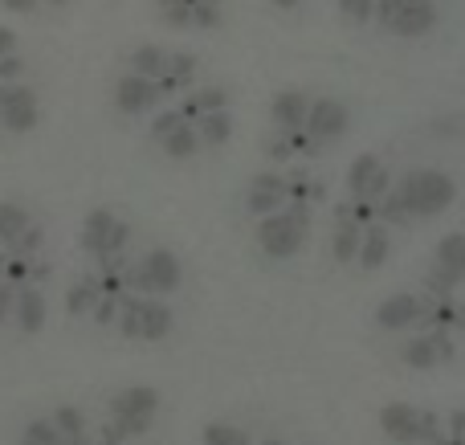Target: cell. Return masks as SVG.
I'll return each mask as SVG.
<instances>
[{"mask_svg": "<svg viewBox=\"0 0 465 445\" xmlns=\"http://www.w3.org/2000/svg\"><path fill=\"white\" fill-rule=\"evenodd\" d=\"M0 82H25V49L13 29L0 25Z\"/></svg>", "mask_w": 465, "mask_h": 445, "instance_id": "21", "label": "cell"}, {"mask_svg": "<svg viewBox=\"0 0 465 445\" xmlns=\"http://www.w3.org/2000/svg\"><path fill=\"white\" fill-rule=\"evenodd\" d=\"M103 299V286H98V274H82L78 282L65 291V311H70L74 319H82V315H90L94 311V302Z\"/></svg>", "mask_w": 465, "mask_h": 445, "instance_id": "22", "label": "cell"}, {"mask_svg": "<svg viewBox=\"0 0 465 445\" xmlns=\"http://www.w3.org/2000/svg\"><path fill=\"white\" fill-rule=\"evenodd\" d=\"M13 319H16V327H21L25 335H37L41 327H45V294H41V286H33V282L16 286Z\"/></svg>", "mask_w": 465, "mask_h": 445, "instance_id": "16", "label": "cell"}, {"mask_svg": "<svg viewBox=\"0 0 465 445\" xmlns=\"http://www.w3.org/2000/svg\"><path fill=\"white\" fill-rule=\"evenodd\" d=\"M193 127H196V135H201V147H221V143H229V135H232V114H229V106L225 111H204L193 119Z\"/></svg>", "mask_w": 465, "mask_h": 445, "instance_id": "20", "label": "cell"}, {"mask_svg": "<svg viewBox=\"0 0 465 445\" xmlns=\"http://www.w3.org/2000/svg\"><path fill=\"white\" fill-rule=\"evenodd\" d=\"M265 155H270V160H278V163L294 160V143H290V135H286V131H278V127H273L270 135H265Z\"/></svg>", "mask_w": 465, "mask_h": 445, "instance_id": "30", "label": "cell"}, {"mask_svg": "<svg viewBox=\"0 0 465 445\" xmlns=\"http://www.w3.org/2000/svg\"><path fill=\"white\" fill-rule=\"evenodd\" d=\"M306 229H311V204L290 201L286 209H278V213H270V217L257 221V245H262L265 258L286 262L302 250Z\"/></svg>", "mask_w": 465, "mask_h": 445, "instance_id": "2", "label": "cell"}, {"mask_svg": "<svg viewBox=\"0 0 465 445\" xmlns=\"http://www.w3.org/2000/svg\"><path fill=\"white\" fill-rule=\"evenodd\" d=\"M204 445H249V438L237 430V425L217 421V425H209V430H204Z\"/></svg>", "mask_w": 465, "mask_h": 445, "instance_id": "29", "label": "cell"}, {"mask_svg": "<svg viewBox=\"0 0 465 445\" xmlns=\"http://www.w3.org/2000/svg\"><path fill=\"white\" fill-rule=\"evenodd\" d=\"M360 237H363V225L351 217V209H347V204H339L335 237H331V253H335L339 266H343V262H355V253H360Z\"/></svg>", "mask_w": 465, "mask_h": 445, "instance_id": "17", "label": "cell"}, {"mask_svg": "<svg viewBox=\"0 0 465 445\" xmlns=\"http://www.w3.org/2000/svg\"><path fill=\"white\" fill-rule=\"evenodd\" d=\"M450 433H453V441H465V409H458L450 417Z\"/></svg>", "mask_w": 465, "mask_h": 445, "instance_id": "33", "label": "cell"}, {"mask_svg": "<svg viewBox=\"0 0 465 445\" xmlns=\"http://www.w3.org/2000/svg\"><path fill=\"white\" fill-rule=\"evenodd\" d=\"M201 5L204 0H155V13H160V21L172 25V29H193V13Z\"/></svg>", "mask_w": 465, "mask_h": 445, "instance_id": "25", "label": "cell"}, {"mask_svg": "<svg viewBox=\"0 0 465 445\" xmlns=\"http://www.w3.org/2000/svg\"><path fill=\"white\" fill-rule=\"evenodd\" d=\"M339 16L351 25H371L376 21V0H339Z\"/></svg>", "mask_w": 465, "mask_h": 445, "instance_id": "27", "label": "cell"}, {"mask_svg": "<svg viewBox=\"0 0 465 445\" xmlns=\"http://www.w3.org/2000/svg\"><path fill=\"white\" fill-rule=\"evenodd\" d=\"M41 123V98L25 82H0V131L25 135Z\"/></svg>", "mask_w": 465, "mask_h": 445, "instance_id": "10", "label": "cell"}, {"mask_svg": "<svg viewBox=\"0 0 465 445\" xmlns=\"http://www.w3.org/2000/svg\"><path fill=\"white\" fill-rule=\"evenodd\" d=\"M461 315H465V302H461Z\"/></svg>", "mask_w": 465, "mask_h": 445, "instance_id": "39", "label": "cell"}, {"mask_svg": "<svg viewBox=\"0 0 465 445\" xmlns=\"http://www.w3.org/2000/svg\"><path fill=\"white\" fill-rule=\"evenodd\" d=\"M380 430L401 445H445V430L437 413H425V409L404 405V400L380 409Z\"/></svg>", "mask_w": 465, "mask_h": 445, "instance_id": "5", "label": "cell"}, {"mask_svg": "<svg viewBox=\"0 0 465 445\" xmlns=\"http://www.w3.org/2000/svg\"><path fill=\"white\" fill-rule=\"evenodd\" d=\"M5 258H8V253H5V250H0V266H5Z\"/></svg>", "mask_w": 465, "mask_h": 445, "instance_id": "35", "label": "cell"}, {"mask_svg": "<svg viewBox=\"0 0 465 445\" xmlns=\"http://www.w3.org/2000/svg\"><path fill=\"white\" fill-rule=\"evenodd\" d=\"M392 193L401 196L409 217H437V213H445L453 204L458 184H453V176H445L437 168H412L396 180Z\"/></svg>", "mask_w": 465, "mask_h": 445, "instance_id": "1", "label": "cell"}, {"mask_svg": "<svg viewBox=\"0 0 465 445\" xmlns=\"http://www.w3.org/2000/svg\"><path fill=\"white\" fill-rule=\"evenodd\" d=\"M388 250H392V237H388V225L384 221H371V225H363V237H360V253H355V262H360L363 270H380L388 262Z\"/></svg>", "mask_w": 465, "mask_h": 445, "instance_id": "18", "label": "cell"}, {"mask_svg": "<svg viewBox=\"0 0 465 445\" xmlns=\"http://www.w3.org/2000/svg\"><path fill=\"white\" fill-rule=\"evenodd\" d=\"M49 421H54V430L62 433L65 445H82V441H86V421H82V413L74 405H57Z\"/></svg>", "mask_w": 465, "mask_h": 445, "instance_id": "24", "label": "cell"}, {"mask_svg": "<svg viewBox=\"0 0 465 445\" xmlns=\"http://www.w3.org/2000/svg\"><path fill=\"white\" fill-rule=\"evenodd\" d=\"M155 409H160V392L147 389V384H135V389L119 392V397L111 400V433L106 438L119 441V438H139V433H147V425H152Z\"/></svg>", "mask_w": 465, "mask_h": 445, "instance_id": "7", "label": "cell"}, {"mask_svg": "<svg viewBox=\"0 0 465 445\" xmlns=\"http://www.w3.org/2000/svg\"><path fill=\"white\" fill-rule=\"evenodd\" d=\"M401 360L409 368H417V372H429V368L450 364V360H453V340L445 335V327L425 331V335H412V340H404Z\"/></svg>", "mask_w": 465, "mask_h": 445, "instance_id": "13", "label": "cell"}, {"mask_svg": "<svg viewBox=\"0 0 465 445\" xmlns=\"http://www.w3.org/2000/svg\"><path fill=\"white\" fill-rule=\"evenodd\" d=\"M290 204V184L286 176H278V172H257L253 180H249V193H245V209L253 213L257 221L270 217V213L286 209Z\"/></svg>", "mask_w": 465, "mask_h": 445, "instance_id": "14", "label": "cell"}, {"mask_svg": "<svg viewBox=\"0 0 465 445\" xmlns=\"http://www.w3.org/2000/svg\"><path fill=\"white\" fill-rule=\"evenodd\" d=\"M347 123H351V114H347V106L339 103V98H311V111H306L302 131L319 147H327V143H335V139L347 135Z\"/></svg>", "mask_w": 465, "mask_h": 445, "instance_id": "12", "label": "cell"}, {"mask_svg": "<svg viewBox=\"0 0 465 445\" xmlns=\"http://www.w3.org/2000/svg\"><path fill=\"white\" fill-rule=\"evenodd\" d=\"M180 278H184V270L172 250H147L139 262L123 266V286L135 294H155V299L180 291Z\"/></svg>", "mask_w": 465, "mask_h": 445, "instance_id": "4", "label": "cell"}, {"mask_svg": "<svg viewBox=\"0 0 465 445\" xmlns=\"http://www.w3.org/2000/svg\"><path fill=\"white\" fill-rule=\"evenodd\" d=\"M33 225H37V221L29 217V209H25V204L0 201V250H5V253H13L16 242H21Z\"/></svg>", "mask_w": 465, "mask_h": 445, "instance_id": "19", "label": "cell"}, {"mask_svg": "<svg viewBox=\"0 0 465 445\" xmlns=\"http://www.w3.org/2000/svg\"><path fill=\"white\" fill-rule=\"evenodd\" d=\"M376 21L392 37H425L437 25L433 0H376Z\"/></svg>", "mask_w": 465, "mask_h": 445, "instance_id": "8", "label": "cell"}, {"mask_svg": "<svg viewBox=\"0 0 465 445\" xmlns=\"http://www.w3.org/2000/svg\"><path fill=\"white\" fill-rule=\"evenodd\" d=\"M465 282V233H450L437 242L433 266L425 274V291L433 299H450L453 291Z\"/></svg>", "mask_w": 465, "mask_h": 445, "instance_id": "9", "label": "cell"}, {"mask_svg": "<svg viewBox=\"0 0 465 445\" xmlns=\"http://www.w3.org/2000/svg\"><path fill=\"white\" fill-rule=\"evenodd\" d=\"M172 323H176L172 307L163 299H155V294H135V291L119 294V319H114V327L127 340H163L172 331Z\"/></svg>", "mask_w": 465, "mask_h": 445, "instance_id": "3", "label": "cell"}, {"mask_svg": "<svg viewBox=\"0 0 465 445\" xmlns=\"http://www.w3.org/2000/svg\"><path fill=\"white\" fill-rule=\"evenodd\" d=\"M433 302H425L420 294H388L376 311V327L380 331H409V327H425L433 323Z\"/></svg>", "mask_w": 465, "mask_h": 445, "instance_id": "11", "label": "cell"}, {"mask_svg": "<svg viewBox=\"0 0 465 445\" xmlns=\"http://www.w3.org/2000/svg\"><path fill=\"white\" fill-rule=\"evenodd\" d=\"M262 445H282V441H273V438H270V441H262Z\"/></svg>", "mask_w": 465, "mask_h": 445, "instance_id": "36", "label": "cell"}, {"mask_svg": "<svg viewBox=\"0 0 465 445\" xmlns=\"http://www.w3.org/2000/svg\"><path fill=\"white\" fill-rule=\"evenodd\" d=\"M450 445H465V441H450Z\"/></svg>", "mask_w": 465, "mask_h": 445, "instance_id": "38", "label": "cell"}, {"mask_svg": "<svg viewBox=\"0 0 465 445\" xmlns=\"http://www.w3.org/2000/svg\"><path fill=\"white\" fill-rule=\"evenodd\" d=\"M21 445H65V441L54 430V421H29V430L21 433Z\"/></svg>", "mask_w": 465, "mask_h": 445, "instance_id": "28", "label": "cell"}, {"mask_svg": "<svg viewBox=\"0 0 465 445\" xmlns=\"http://www.w3.org/2000/svg\"><path fill=\"white\" fill-rule=\"evenodd\" d=\"M461 331H465V315H461Z\"/></svg>", "mask_w": 465, "mask_h": 445, "instance_id": "37", "label": "cell"}, {"mask_svg": "<svg viewBox=\"0 0 465 445\" xmlns=\"http://www.w3.org/2000/svg\"><path fill=\"white\" fill-rule=\"evenodd\" d=\"M380 168H384V163H380L371 152L355 155V160H351V172H347V188H351V201H360V196L368 193L371 180L380 176Z\"/></svg>", "mask_w": 465, "mask_h": 445, "instance_id": "23", "label": "cell"}, {"mask_svg": "<svg viewBox=\"0 0 465 445\" xmlns=\"http://www.w3.org/2000/svg\"><path fill=\"white\" fill-rule=\"evenodd\" d=\"M13 302H16V286L13 282H0V323L13 319Z\"/></svg>", "mask_w": 465, "mask_h": 445, "instance_id": "32", "label": "cell"}, {"mask_svg": "<svg viewBox=\"0 0 465 445\" xmlns=\"http://www.w3.org/2000/svg\"><path fill=\"white\" fill-rule=\"evenodd\" d=\"M306 111H311V94H306V90H282L270 103V119L278 131H302Z\"/></svg>", "mask_w": 465, "mask_h": 445, "instance_id": "15", "label": "cell"}, {"mask_svg": "<svg viewBox=\"0 0 465 445\" xmlns=\"http://www.w3.org/2000/svg\"><path fill=\"white\" fill-rule=\"evenodd\" d=\"M270 5H273V8H286V13H290V8H298L302 0H270Z\"/></svg>", "mask_w": 465, "mask_h": 445, "instance_id": "34", "label": "cell"}, {"mask_svg": "<svg viewBox=\"0 0 465 445\" xmlns=\"http://www.w3.org/2000/svg\"><path fill=\"white\" fill-rule=\"evenodd\" d=\"M70 0H0V8L13 16H37V13H49V8H65Z\"/></svg>", "mask_w": 465, "mask_h": 445, "instance_id": "26", "label": "cell"}, {"mask_svg": "<svg viewBox=\"0 0 465 445\" xmlns=\"http://www.w3.org/2000/svg\"><path fill=\"white\" fill-rule=\"evenodd\" d=\"M433 131L437 139H465V119L461 114H445V119H433Z\"/></svg>", "mask_w": 465, "mask_h": 445, "instance_id": "31", "label": "cell"}, {"mask_svg": "<svg viewBox=\"0 0 465 445\" xmlns=\"http://www.w3.org/2000/svg\"><path fill=\"white\" fill-rule=\"evenodd\" d=\"M82 253H90L94 262H111L123 258L131 242V225L123 217H114L111 209H90L86 221H82Z\"/></svg>", "mask_w": 465, "mask_h": 445, "instance_id": "6", "label": "cell"}]
</instances>
